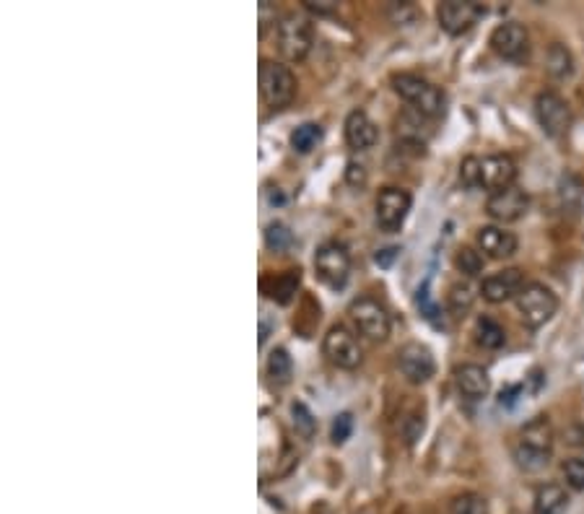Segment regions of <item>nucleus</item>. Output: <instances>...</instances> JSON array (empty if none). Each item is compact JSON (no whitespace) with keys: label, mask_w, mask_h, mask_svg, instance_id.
I'll list each match as a JSON object with an SVG mask.
<instances>
[{"label":"nucleus","mask_w":584,"mask_h":514,"mask_svg":"<svg viewBox=\"0 0 584 514\" xmlns=\"http://www.w3.org/2000/svg\"><path fill=\"white\" fill-rule=\"evenodd\" d=\"M569 507V496L559 483H546L535 494V514H564Z\"/></svg>","instance_id":"obj_20"},{"label":"nucleus","mask_w":584,"mask_h":514,"mask_svg":"<svg viewBox=\"0 0 584 514\" xmlns=\"http://www.w3.org/2000/svg\"><path fill=\"white\" fill-rule=\"evenodd\" d=\"M460 180H463V185L470 187V190L481 187V159L468 156V159L463 161V167H460Z\"/></svg>","instance_id":"obj_34"},{"label":"nucleus","mask_w":584,"mask_h":514,"mask_svg":"<svg viewBox=\"0 0 584 514\" xmlns=\"http://www.w3.org/2000/svg\"><path fill=\"white\" fill-rule=\"evenodd\" d=\"M520 447L551 455V450H553L551 421H548L546 416H538V418H533L530 424H525V429L520 431Z\"/></svg>","instance_id":"obj_19"},{"label":"nucleus","mask_w":584,"mask_h":514,"mask_svg":"<svg viewBox=\"0 0 584 514\" xmlns=\"http://www.w3.org/2000/svg\"><path fill=\"white\" fill-rule=\"evenodd\" d=\"M426 120H429V117H424L421 112L405 110L398 120L400 141L418 143V146H424L426 135H429V130H426Z\"/></svg>","instance_id":"obj_21"},{"label":"nucleus","mask_w":584,"mask_h":514,"mask_svg":"<svg viewBox=\"0 0 584 514\" xmlns=\"http://www.w3.org/2000/svg\"><path fill=\"white\" fill-rule=\"evenodd\" d=\"M416 302H418V307H421V315H424L429 322H434V325H439V322H437L439 309H437V304L431 302V296H429V283H424V286H421V289H418Z\"/></svg>","instance_id":"obj_36"},{"label":"nucleus","mask_w":584,"mask_h":514,"mask_svg":"<svg viewBox=\"0 0 584 514\" xmlns=\"http://www.w3.org/2000/svg\"><path fill=\"white\" fill-rule=\"evenodd\" d=\"M488 45L501 60H509V63H525L530 58V37H527L525 26L517 24V21L496 26Z\"/></svg>","instance_id":"obj_8"},{"label":"nucleus","mask_w":584,"mask_h":514,"mask_svg":"<svg viewBox=\"0 0 584 514\" xmlns=\"http://www.w3.org/2000/svg\"><path fill=\"white\" fill-rule=\"evenodd\" d=\"M315 270L330 289H341L351 273V252L341 242H325L315 255Z\"/></svg>","instance_id":"obj_7"},{"label":"nucleus","mask_w":584,"mask_h":514,"mask_svg":"<svg viewBox=\"0 0 584 514\" xmlns=\"http://www.w3.org/2000/svg\"><path fill=\"white\" fill-rule=\"evenodd\" d=\"M398 367L411 385H424L437 372V361H434L429 348L421 346V343H405L398 351Z\"/></svg>","instance_id":"obj_13"},{"label":"nucleus","mask_w":584,"mask_h":514,"mask_svg":"<svg viewBox=\"0 0 584 514\" xmlns=\"http://www.w3.org/2000/svg\"><path fill=\"white\" fill-rule=\"evenodd\" d=\"M322 351H325L330 364H335L338 369H346V372H353L361 364V359H364L356 335L348 328H343V325H335V328L328 330L325 341H322Z\"/></svg>","instance_id":"obj_10"},{"label":"nucleus","mask_w":584,"mask_h":514,"mask_svg":"<svg viewBox=\"0 0 584 514\" xmlns=\"http://www.w3.org/2000/svg\"><path fill=\"white\" fill-rule=\"evenodd\" d=\"M403 434L405 439H408V444L416 442L421 434H424V416H418V413H413V416H408L403 421Z\"/></svg>","instance_id":"obj_37"},{"label":"nucleus","mask_w":584,"mask_h":514,"mask_svg":"<svg viewBox=\"0 0 584 514\" xmlns=\"http://www.w3.org/2000/svg\"><path fill=\"white\" fill-rule=\"evenodd\" d=\"M268 377L273 380V385L286 387L294 377V361H291L289 351L286 348H273L268 356Z\"/></svg>","instance_id":"obj_22"},{"label":"nucleus","mask_w":584,"mask_h":514,"mask_svg":"<svg viewBox=\"0 0 584 514\" xmlns=\"http://www.w3.org/2000/svg\"><path fill=\"white\" fill-rule=\"evenodd\" d=\"M392 86L398 91L400 97L405 102L411 104V110L421 112L429 120H439L444 115V99L442 91L437 89L434 84H429L426 78L413 76V73H398V76H392Z\"/></svg>","instance_id":"obj_1"},{"label":"nucleus","mask_w":584,"mask_h":514,"mask_svg":"<svg viewBox=\"0 0 584 514\" xmlns=\"http://www.w3.org/2000/svg\"><path fill=\"white\" fill-rule=\"evenodd\" d=\"M455 385L465 398L481 400L491 392V377L478 364H463V367L455 369Z\"/></svg>","instance_id":"obj_18"},{"label":"nucleus","mask_w":584,"mask_h":514,"mask_svg":"<svg viewBox=\"0 0 584 514\" xmlns=\"http://www.w3.org/2000/svg\"><path fill=\"white\" fill-rule=\"evenodd\" d=\"M348 315L353 317L356 328L369 341H387V335L392 330V320L385 304L372 299V296H361V299H353L351 307H348Z\"/></svg>","instance_id":"obj_3"},{"label":"nucleus","mask_w":584,"mask_h":514,"mask_svg":"<svg viewBox=\"0 0 584 514\" xmlns=\"http://www.w3.org/2000/svg\"><path fill=\"white\" fill-rule=\"evenodd\" d=\"M522 392V387H509L507 392H501V398H499V403L501 405H514L517 403V395Z\"/></svg>","instance_id":"obj_41"},{"label":"nucleus","mask_w":584,"mask_h":514,"mask_svg":"<svg viewBox=\"0 0 584 514\" xmlns=\"http://www.w3.org/2000/svg\"><path fill=\"white\" fill-rule=\"evenodd\" d=\"M514 460H517V465H520L525 473H538V470H543L551 463V455L527 450V447H520V444H517V447H514Z\"/></svg>","instance_id":"obj_30"},{"label":"nucleus","mask_w":584,"mask_h":514,"mask_svg":"<svg viewBox=\"0 0 584 514\" xmlns=\"http://www.w3.org/2000/svg\"><path fill=\"white\" fill-rule=\"evenodd\" d=\"M398 252H400L398 247H387V250H382V252H379V255H377V263H379V265H385V268H387V265H390L392 260H395V257H398Z\"/></svg>","instance_id":"obj_40"},{"label":"nucleus","mask_w":584,"mask_h":514,"mask_svg":"<svg viewBox=\"0 0 584 514\" xmlns=\"http://www.w3.org/2000/svg\"><path fill=\"white\" fill-rule=\"evenodd\" d=\"M452 514H488L486 499L478 494H463L452 502Z\"/></svg>","instance_id":"obj_31"},{"label":"nucleus","mask_w":584,"mask_h":514,"mask_svg":"<svg viewBox=\"0 0 584 514\" xmlns=\"http://www.w3.org/2000/svg\"><path fill=\"white\" fill-rule=\"evenodd\" d=\"M564 478L574 491H584V457H572V460H566Z\"/></svg>","instance_id":"obj_33"},{"label":"nucleus","mask_w":584,"mask_h":514,"mask_svg":"<svg viewBox=\"0 0 584 514\" xmlns=\"http://www.w3.org/2000/svg\"><path fill=\"white\" fill-rule=\"evenodd\" d=\"M530 206V198L522 190L520 185L504 187V190H496V193L488 195L486 211L491 219L501 221V224H512V221H520L527 213Z\"/></svg>","instance_id":"obj_12"},{"label":"nucleus","mask_w":584,"mask_h":514,"mask_svg":"<svg viewBox=\"0 0 584 514\" xmlns=\"http://www.w3.org/2000/svg\"><path fill=\"white\" fill-rule=\"evenodd\" d=\"M296 286H299V270H289L286 276L278 278L276 281V289H273V299L281 304H289L291 296L296 294Z\"/></svg>","instance_id":"obj_32"},{"label":"nucleus","mask_w":584,"mask_h":514,"mask_svg":"<svg viewBox=\"0 0 584 514\" xmlns=\"http://www.w3.org/2000/svg\"><path fill=\"white\" fill-rule=\"evenodd\" d=\"M475 242H478V250L486 257H491V260H507V257L517 252V237L507 232V229H501V226H483V229H478Z\"/></svg>","instance_id":"obj_16"},{"label":"nucleus","mask_w":584,"mask_h":514,"mask_svg":"<svg viewBox=\"0 0 584 514\" xmlns=\"http://www.w3.org/2000/svg\"><path fill=\"white\" fill-rule=\"evenodd\" d=\"M302 3L307 11L317 13V16H328V13H333L335 8H338L335 0H302Z\"/></svg>","instance_id":"obj_39"},{"label":"nucleus","mask_w":584,"mask_h":514,"mask_svg":"<svg viewBox=\"0 0 584 514\" xmlns=\"http://www.w3.org/2000/svg\"><path fill=\"white\" fill-rule=\"evenodd\" d=\"M353 431V416L351 413H341V416H335L333 429H330V439L335 444H343L348 437H351Z\"/></svg>","instance_id":"obj_35"},{"label":"nucleus","mask_w":584,"mask_h":514,"mask_svg":"<svg viewBox=\"0 0 584 514\" xmlns=\"http://www.w3.org/2000/svg\"><path fill=\"white\" fill-rule=\"evenodd\" d=\"M483 13H486V8L475 0H444L437 8V19L444 32L460 37L483 19Z\"/></svg>","instance_id":"obj_9"},{"label":"nucleus","mask_w":584,"mask_h":514,"mask_svg":"<svg viewBox=\"0 0 584 514\" xmlns=\"http://www.w3.org/2000/svg\"><path fill=\"white\" fill-rule=\"evenodd\" d=\"M535 117H538V125L543 128V133L548 138H564L572 128V110H569V104L561 94L556 91H543L535 99Z\"/></svg>","instance_id":"obj_6"},{"label":"nucleus","mask_w":584,"mask_h":514,"mask_svg":"<svg viewBox=\"0 0 584 514\" xmlns=\"http://www.w3.org/2000/svg\"><path fill=\"white\" fill-rule=\"evenodd\" d=\"M475 341L481 343L483 348H488V351H496V348L507 343V333L491 317H478V322H475Z\"/></svg>","instance_id":"obj_23"},{"label":"nucleus","mask_w":584,"mask_h":514,"mask_svg":"<svg viewBox=\"0 0 584 514\" xmlns=\"http://www.w3.org/2000/svg\"><path fill=\"white\" fill-rule=\"evenodd\" d=\"M379 128L364 110H353L346 117V143L353 151H369L377 146Z\"/></svg>","instance_id":"obj_17"},{"label":"nucleus","mask_w":584,"mask_h":514,"mask_svg":"<svg viewBox=\"0 0 584 514\" xmlns=\"http://www.w3.org/2000/svg\"><path fill=\"white\" fill-rule=\"evenodd\" d=\"M346 182L351 187H364L366 185V167H364V164H359V161H348Z\"/></svg>","instance_id":"obj_38"},{"label":"nucleus","mask_w":584,"mask_h":514,"mask_svg":"<svg viewBox=\"0 0 584 514\" xmlns=\"http://www.w3.org/2000/svg\"><path fill=\"white\" fill-rule=\"evenodd\" d=\"M291 418H294V429L296 434H302L304 439H312L317 434V418L315 413L309 411L307 405L302 400H294L291 403Z\"/></svg>","instance_id":"obj_27"},{"label":"nucleus","mask_w":584,"mask_h":514,"mask_svg":"<svg viewBox=\"0 0 584 514\" xmlns=\"http://www.w3.org/2000/svg\"><path fill=\"white\" fill-rule=\"evenodd\" d=\"M291 148L296 154H312L317 148V143L322 141V128L317 123H304L299 128L291 130Z\"/></svg>","instance_id":"obj_24"},{"label":"nucleus","mask_w":584,"mask_h":514,"mask_svg":"<svg viewBox=\"0 0 584 514\" xmlns=\"http://www.w3.org/2000/svg\"><path fill=\"white\" fill-rule=\"evenodd\" d=\"M582 442H584V439H582Z\"/></svg>","instance_id":"obj_42"},{"label":"nucleus","mask_w":584,"mask_h":514,"mask_svg":"<svg viewBox=\"0 0 584 514\" xmlns=\"http://www.w3.org/2000/svg\"><path fill=\"white\" fill-rule=\"evenodd\" d=\"M278 50L291 63H302L312 50V26L304 16L289 13L278 24Z\"/></svg>","instance_id":"obj_5"},{"label":"nucleus","mask_w":584,"mask_h":514,"mask_svg":"<svg viewBox=\"0 0 584 514\" xmlns=\"http://www.w3.org/2000/svg\"><path fill=\"white\" fill-rule=\"evenodd\" d=\"M294 94L296 78L289 65L268 58L260 60V97H263V102L273 110H281L294 102Z\"/></svg>","instance_id":"obj_2"},{"label":"nucleus","mask_w":584,"mask_h":514,"mask_svg":"<svg viewBox=\"0 0 584 514\" xmlns=\"http://www.w3.org/2000/svg\"><path fill=\"white\" fill-rule=\"evenodd\" d=\"M455 265L457 270L463 273V276L468 278H475L481 276L483 273V255L478 250H473V247H460L455 255Z\"/></svg>","instance_id":"obj_29"},{"label":"nucleus","mask_w":584,"mask_h":514,"mask_svg":"<svg viewBox=\"0 0 584 514\" xmlns=\"http://www.w3.org/2000/svg\"><path fill=\"white\" fill-rule=\"evenodd\" d=\"M447 304H450L452 315H457V317L468 315L475 304V289L470 286V281L452 283L450 294H447Z\"/></svg>","instance_id":"obj_26"},{"label":"nucleus","mask_w":584,"mask_h":514,"mask_svg":"<svg viewBox=\"0 0 584 514\" xmlns=\"http://www.w3.org/2000/svg\"><path fill=\"white\" fill-rule=\"evenodd\" d=\"M525 286V273L520 268H504L494 276L483 278L481 296L488 304H504L509 299H517L525 291Z\"/></svg>","instance_id":"obj_14"},{"label":"nucleus","mask_w":584,"mask_h":514,"mask_svg":"<svg viewBox=\"0 0 584 514\" xmlns=\"http://www.w3.org/2000/svg\"><path fill=\"white\" fill-rule=\"evenodd\" d=\"M514 180H517V164L512 156L494 154L481 159V187L496 193V190L512 187Z\"/></svg>","instance_id":"obj_15"},{"label":"nucleus","mask_w":584,"mask_h":514,"mask_svg":"<svg viewBox=\"0 0 584 514\" xmlns=\"http://www.w3.org/2000/svg\"><path fill=\"white\" fill-rule=\"evenodd\" d=\"M411 193L403 190V187H385L382 193L377 195V224L385 229V232H398L403 221L408 219V211H411Z\"/></svg>","instance_id":"obj_11"},{"label":"nucleus","mask_w":584,"mask_h":514,"mask_svg":"<svg viewBox=\"0 0 584 514\" xmlns=\"http://www.w3.org/2000/svg\"><path fill=\"white\" fill-rule=\"evenodd\" d=\"M517 309L530 328H543L559 309V299L543 283H527L525 291L517 296Z\"/></svg>","instance_id":"obj_4"},{"label":"nucleus","mask_w":584,"mask_h":514,"mask_svg":"<svg viewBox=\"0 0 584 514\" xmlns=\"http://www.w3.org/2000/svg\"><path fill=\"white\" fill-rule=\"evenodd\" d=\"M548 73L553 78H569L574 73V58L569 47L561 45V42H553L551 50H548Z\"/></svg>","instance_id":"obj_25"},{"label":"nucleus","mask_w":584,"mask_h":514,"mask_svg":"<svg viewBox=\"0 0 584 514\" xmlns=\"http://www.w3.org/2000/svg\"><path fill=\"white\" fill-rule=\"evenodd\" d=\"M265 245L273 252H286L294 245V234L289 232V226L286 224L273 221V224H268V229H265Z\"/></svg>","instance_id":"obj_28"}]
</instances>
